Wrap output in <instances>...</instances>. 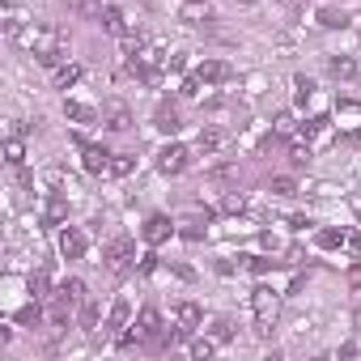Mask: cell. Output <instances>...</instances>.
Masks as SVG:
<instances>
[{"mask_svg": "<svg viewBox=\"0 0 361 361\" xmlns=\"http://www.w3.org/2000/svg\"><path fill=\"white\" fill-rule=\"evenodd\" d=\"M98 22H102V30H106V35H115V39H123V35H128V22H123V13H119L115 5H106Z\"/></svg>", "mask_w": 361, "mask_h": 361, "instance_id": "13", "label": "cell"}, {"mask_svg": "<svg viewBox=\"0 0 361 361\" xmlns=\"http://www.w3.org/2000/svg\"><path fill=\"white\" fill-rule=\"evenodd\" d=\"M68 5H73L81 18H102V9H106L102 0H68Z\"/></svg>", "mask_w": 361, "mask_h": 361, "instance_id": "27", "label": "cell"}, {"mask_svg": "<svg viewBox=\"0 0 361 361\" xmlns=\"http://www.w3.org/2000/svg\"><path fill=\"white\" fill-rule=\"evenodd\" d=\"M348 285L361 293V264H353V268H348Z\"/></svg>", "mask_w": 361, "mask_h": 361, "instance_id": "39", "label": "cell"}, {"mask_svg": "<svg viewBox=\"0 0 361 361\" xmlns=\"http://www.w3.org/2000/svg\"><path fill=\"white\" fill-rule=\"evenodd\" d=\"M238 5H247V9H251V5H259V0H238Z\"/></svg>", "mask_w": 361, "mask_h": 361, "instance_id": "42", "label": "cell"}, {"mask_svg": "<svg viewBox=\"0 0 361 361\" xmlns=\"http://www.w3.org/2000/svg\"><path fill=\"white\" fill-rule=\"evenodd\" d=\"M230 77V64L226 60H204L200 68H196V81L200 85H217V81H226Z\"/></svg>", "mask_w": 361, "mask_h": 361, "instance_id": "11", "label": "cell"}, {"mask_svg": "<svg viewBox=\"0 0 361 361\" xmlns=\"http://www.w3.org/2000/svg\"><path fill=\"white\" fill-rule=\"evenodd\" d=\"M30 298H39V302H43V298H51V276H47L43 268H39V272H30Z\"/></svg>", "mask_w": 361, "mask_h": 361, "instance_id": "22", "label": "cell"}, {"mask_svg": "<svg viewBox=\"0 0 361 361\" xmlns=\"http://www.w3.org/2000/svg\"><path fill=\"white\" fill-rule=\"evenodd\" d=\"M319 247H327V251L331 247H344V230H323L319 234Z\"/></svg>", "mask_w": 361, "mask_h": 361, "instance_id": "30", "label": "cell"}, {"mask_svg": "<svg viewBox=\"0 0 361 361\" xmlns=\"http://www.w3.org/2000/svg\"><path fill=\"white\" fill-rule=\"evenodd\" d=\"M64 221V200H51L47 204V226H60Z\"/></svg>", "mask_w": 361, "mask_h": 361, "instance_id": "34", "label": "cell"}, {"mask_svg": "<svg viewBox=\"0 0 361 361\" xmlns=\"http://www.w3.org/2000/svg\"><path fill=\"white\" fill-rule=\"evenodd\" d=\"M77 81H81V68H77V64L64 60L60 68H51V85H56V90H73Z\"/></svg>", "mask_w": 361, "mask_h": 361, "instance_id": "15", "label": "cell"}, {"mask_svg": "<svg viewBox=\"0 0 361 361\" xmlns=\"http://www.w3.org/2000/svg\"><path fill=\"white\" fill-rule=\"evenodd\" d=\"M39 314H43V310H39V298H35L30 306H22V310H18V323H39Z\"/></svg>", "mask_w": 361, "mask_h": 361, "instance_id": "32", "label": "cell"}, {"mask_svg": "<svg viewBox=\"0 0 361 361\" xmlns=\"http://www.w3.org/2000/svg\"><path fill=\"white\" fill-rule=\"evenodd\" d=\"M188 166H192V149H188V145L170 140V145H161V149H157V170H161L166 178H178Z\"/></svg>", "mask_w": 361, "mask_h": 361, "instance_id": "1", "label": "cell"}, {"mask_svg": "<svg viewBox=\"0 0 361 361\" xmlns=\"http://www.w3.org/2000/svg\"><path fill=\"white\" fill-rule=\"evenodd\" d=\"M81 166H85L90 174H106V170H111V153H106L102 145H81Z\"/></svg>", "mask_w": 361, "mask_h": 361, "instance_id": "9", "label": "cell"}, {"mask_svg": "<svg viewBox=\"0 0 361 361\" xmlns=\"http://www.w3.org/2000/svg\"><path fill=\"white\" fill-rule=\"evenodd\" d=\"M153 268H157V255H153V251H149V255H140V272H153Z\"/></svg>", "mask_w": 361, "mask_h": 361, "instance_id": "40", "label": "cell"}, {"mask_svg": "<svg viewBox=\"0 0 361 361\" xmlns=\"http://www.w3.org/2000/svg\"><path fill=\"white\" fill-rule=\"evenodd\" d=\"M200 323H204V306H200V302H178V306H174V327L183 331V336H192Z\"/></svg>", "mask_w": 361, "mask_h": 361, "instance_id": "4", "label": "cell"}, {"mask_svg": "<svg viewBox=\"0 0 361 361\" xmlns=\"http://www.w3.org/2000/svg\"><path fill=\"white\" fill-rule=\"evenodd\" d=\"M327 73H331L336 81H353V77H357V60H353V56H331V60H327Z\"/></svg>", "mask_w": 361, "mask_h": 361, "instance_id": "14", "label": "cell"}, {"mask_svg": "<svg viewBox=\"0 0 361 361\" xmlns=\"http://www.w3.org/2000/svg\"><path fill=\"white\" fill-rule=\"evenodd\" d=\"M132 170H136V157L132 153H111V170H106L111 178H128Z\"/></svg>", "mask_w": 361, "mask_h": 361, "instance_id": "19", "label": "cell"}, {"mask_svg": "<svg viewBox=\"0 0 361 361\" xmlns=\"http://www.w3.org/2000/svg\"><path fill=\"white\" fill-rule=\"evenodd\" d=\"M306 161H310V145L298 140V145H293V166H306Z\"/></svg>", "mask_w": 361, "mask_h": 361, "instance_id": "35", "label": "cell"}, {"mask_svg": "<svg viewBox=\"0 0 361 361\" xmlns=\"http://www.w3.org/2000/svg\"><path fill=\"white\" fill-rule=\"evenodd\" d=\"M221 145H226V132H221V128H204V132L196 136V149H200V153H217Z\"/></svg>", "mask_w": 361, "mask_h": 361, "instance_id": "17", "label": "cell"}, {"mask_svg": "<svg viewBox=\"0 0 361 361\" xmlns=\"http://www.w3.org/2000/svg\"><path fill=\"white\" fill-rule=\"evenodd\" d=\"M344 247H348L353 255H361V234H357V230H348V234H344Z\"/></svg>", "mask_w": 361, "mask_h": 361, "instance_id": "36", "label": "cell"}, {"mask_svg": "<svg viewBox=\"0 0 361 361\" xmlns=\"http://www.w3.org/2000/svg\"><path fill=\"white\" fill-rule=\"evenodd\" d=\"M272 132H276V136H298L302 128H298V119H293L289 111H281V115L272 119Z\"/></svg>", "mask_w": 361, "mask_h": 361, "instance_id": "25", "label": "cell"}, {"mask_svg": "<svg viewBox=\"0 0 361 361\" xmlns=\"http://www.w3.org/2000/svg\"><path fill=\"white\" fill-rule=\"evenodd\" d=\"M56 247H60L64 259H85V234H81L77 226H64L60 238H56Z\"/></svg>", "mask_w": 361, "mask_h": 361, "instance_id": "5", "label": "cell"}, {"mask_svg": "<svg viewBox=\"0 0 361 361\" xmlns=\"http://www.w3.org/2000/svg\"><path fill=\"white\" fill-rule=\"evenodd\" d=\"M319 26L323 30H344L348 26V13L344 9H319Z\"/></svg>", "mask_w": 361, "mask_h": 361, "instance_id": "20", "label": "cell"}, {"mask_svg": "<svg viewBox=\"0 0 361 361\" xmlns=\"http://www.w3.org/2000/svg\"><path fill=\"white\" fill-rule=\"evenodd\" d=\"M361 348H357V340H348V344H340V357H357Z\"/></svg>", "mask_w": 361, "mask_h": 361, "instance_id": "41", "label": "cell"}, {"mask_svg": "<svg viewBox=\"0 0 361 361\" xmlns=\"http://www.w3.org/2000/svg\"><path fill=\"white\" fill-rule=\"evenodd\" d=\"M251 310H255L259 323H276V314H281V298H276L268 285H259V289L251 293Z\"/></svg>", "mask_w": 361, "mask_h": 361, "instance_id": "3", "label": "cell"}, {"mask_svg": "<svg viewBox=\"0 0 361 361\" xmlns=\"http://www.w3.org/2000/svg\"><path fill=\"white\" fill-rule=\"evenodd\" d=\"M98 319H102V306L85 298V302H81V327H85V331H98Z\"/></svg>", "mask_w": 361, "mask_h": 361, "instance_id": "23", "label": "cell"}, {"mask_svg": "<svg viewBox=\"0 0 361 361\" xmlns=\"http://www.w3.org/2000/svg\"><path fill=\"white\" fill-rule=\"evenodd\" d=\"M128 319H132V302L128 298H115L111 302V314H106V331H123Z\"/></svg>", "mask_w": 361, "mask_h": 361, "instance_id": "12", "label": "cell"}, {"mask_svg": "<svg viewBox=\"0 0 361 361\" xmlns=\"http://www.w3.org/2000/svg\"><path fill=\"white\" fill-rule=\"evenodd\" d=\"M234 331H238V327H234L230 319H217V323H213V340H217V344H226V340H234Z\"/></svg>", "mask_w": 361, "mask_h": 361, "instance_id": "29", "label": "cell"}, {"mask_svg": "<svg viewBox=\"0 0 361 361\" xmlns=\"http://www.w3.org/2000/svg\"><path fill=\"white\" fill-rule=\"evenodd\" d=\"M102 123H106V132H128L132 128V111H128V102H106L102 106Z\"/></svg>", "mask_w": 361, "mask_h": 361, "instance_id": "6", "label": "cell"}, {"mask_svg": "<svg viewBox=\"0 0 361 361\" xmlns=\"http://www.w3.org/2000/svg\"><path fill=\"white\" fill-rule=\"evenodd\" d=\"M140 234H145V243H149V247H161V243L174 234V221H170V217H161V213H153V217L145 221V230H140Z\"/></svg>", "mask_w": 361, "mask_h": 361, "instance_id": "8", "label": "cell"}, {"mask_svg": "<svg viewBox=\"0 0 361 361\" xmlns=\"http://www.w3.org/2000/svg\"><path fill=\"white\" fill-rule=\"evenodd\" d=\"M102 259H106V268H111L115 276H123V272L132 268V259H136V247H132V238H115V243L106 247V255H102Z\"/></svg>", "mask_w": 361, "mask_h": 361, "instance_id": "2", "label": "cell"}, {"mask_svg": "<svg viewBox=\"0 0 361 361\" xmlns=\"http://www.w3.org/2000/svg\"><path fill=\"white\" fill-rule=\"evenodd\" d=\"M293 90H298V102H306V98L314 94V81H310V77H293Z\"/></svg>", "mask_w": 361, "mask_h": 361, "instance_id": "31", "label": "cell"}, {"mask_svg": "<svg viewBox=\"0 0 361 361\" xmlns=\"http://www.w3.org/2000/svg\"><path fill=\"white\" fill-rule=\"evenodd\" d=\"M5 161H9L13 170H22V161H26V145H22V136H9V140H5Z\"/></svg>", "mask_w": 361, "mask_h": 361, "instance_id": "21", "label": "cell"}, {"mask_svg": "<svg viewBox=\"0 0 361 361\" xmlns=\"http://www.w3.org/2000/svg\"><path fill=\"white\" fill-rule=\"evenodd\" d=\"M56 298H64L68 306H81V302H85V281H77V276H68V281L60 285V293H56Z\"/></svg>", "mask_w": 361, "mask_h": 361, "instance_id": "18", "label": "cell"}, {"mask_svg": "<svg viewBox=\"0 0 361 361\" xmlns=\"http://www.w3.org/2000/svg\"><path fill=\"white\" fill-rule=\"evenodd\" d=\"M153 123H157L166 136H174V132H178V111H174L170 102H161V106H157V115H153Z\"/></svg>", "mask_w": 361, "mask_h": 361, "instance_id": "16", "label": "cell"}, {"mask_svg": "<svg viewBox=\"0 0 361 361\" xmlns=\"http://www.w3.org/2000/svg\"><path fill=\"white\" fill-rule=\"evenodd\" d=\"M174 276H178V281H196V268H192V264H174Z\"/></svg>", "mask_w": 361, "mask_h": 361, "instance_id": "38", "label": "cell"}, {"mask_svg": "<svg viewBox=\"0 0 361 361\" xmlns=\"http://www.w3.org/2000/svg\"><path fill=\"white\" fill-rule=\"evenodd\" d=\"M64 119H73V123H98V119H102V111H94L90 102L64 98Z\"/></svg>", "mask_w": 361, "mask_h": 361, "instance_id": "10", "label": "cell"}, {"mask_svg": "<svg viewBox=\"0 0 361 361\" xmlns=\"http://www.w3.org/2000/svg\"><path fill=\"white\" fill-rule=\"evenodd\" d=\"M183 238H204V226H200V217H192V221H183V230H178Z\"/></svg>", "mask_w": 361, "mask_h": 361, "instance_id": "33", "label": "cell"}, {"mask_svg": "<svg viewBox=\"0 0 361 361\" xmlns=\"http://www.w3.org/2000/svg\"><path fill=\"white\" fill-rule=\"evenodd\" d=\"M268 192H272V196H298V178H289V174H276L272 183H268Z\"/></svg>", "mask_w": 361, "mask_h": 361, "instance_id": "24", "label": "cell"}, {"mask_svg": "<svg viewBox=\"0 0 361 361\" xmlns=\"http://www.w3.org/2000/svg\"><path fill=\"white\" fill-rule=\"evenodd\" d=\"M178 22L204 26V22H213V5H209V0H183V5H178Z\"/></svg>", "mask_w": 361, "mask_h": 361, "instance_id": "7", "label": "cell"}, {"mask_svg": "<svg viewBox=\"0 0 361 361\" xmlns=\"http://www.w3.org/2000/svg\"><path fill=\"white\" fill-rule=\"evenodd\" d=\"M188 353L192 357H213L217 353V340L213 336H196V340H188Z\"/></svg>", "mask_w": 361, "mask_h": 361, "instance_id": "26", "label": "cell"}, {"mask_svg": "<svg viewBox=\"0 0 361 361\" xmlns=\"http://www.w3.org/2000/svg\"><path fill=\"white\" fill-rule=\"evenodd\" d=\"M221 209H226V213H247V196H243V192H226Z\"/></svg>", "mask_w": 361, "mask_h": 361, "instance_id": "28", "label": "cell"}, {"mask_svg": "<svg viewBox=\"0 0 361 361\" xmlns=\"http://www.w3.org/2000/svg\"><path fill=\"white\" fill-rule=\"evenodd\" d=\"M183 68H188L183 56H166V73H183Z\"/></svg>", "mask_w": 361, "mask_h": 361, "instance_id": "37", "label": "cell"}, {"mask_svg": "<svg viewBox=\"0 0 361 361\" xmlns=\"http://www.w3.org/2000/svg\"><path fill=\"white\" fill-rule=\"evenodd\" d=\"M353 323H357V331H361V310H357V319H353Z\"/></svg>", "mask_w": 361, "mask_h": 361, "instance_id": "43", "label": "cell"}]
</instances>
